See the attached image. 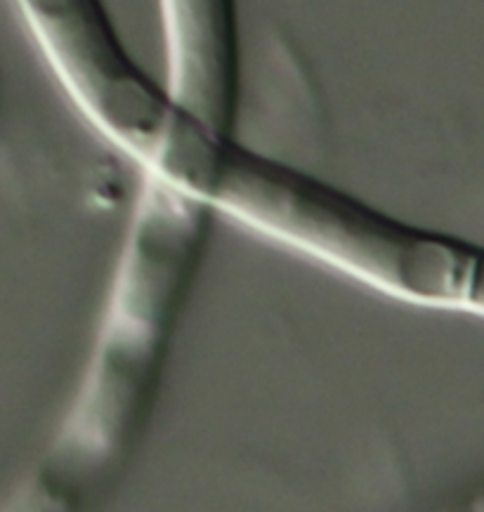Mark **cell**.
Returning a JSON list of instances; mask_svg holds the SVG:
<instances>
[{
  "label": "cell",
  "mask_w": 484,
  "mask_h": 512,
  "mask_svg": "<svg viewBox=\"0 0 484 512\" xmlns=\"http://www.w3.org/2000/svg\"><path fill=\"white\" fill-rule=\"evenodd\" d=\"M159 15L170 102L213 133L237 135L239 0H159Z\"/></svg>",
  "instance_id": "obj_4"
},
{
  "label": "cell",
  "mask_w": 484,
  "mask_h": 512,
  "mask_svg": "<svg viewBox=\"0 0 484 512\" xmlns=\"http://www.w3.org/2000/svg\"><path fill=\"white\" fill-rule=\"evenodd\" d=\"M38 52L90 128L140 170L154 168L185 126L130 55L104 0H15Z\"/></svg>",
  "instance_id": "obj_3"
},
{
  "label": "cell",
  "mask_w": 484,
  "mask_h": 512,
  "mask_svg": "<svg viewBox=\"0 0 484 512\" xmlns=\"http://www.w3.org/2000/svg\"><path fill=\"white\" fill-rule=\"evenodd\" d=\"M140 177L81 380L19 494L26 510H81L109 494L159 402L215 213L156 173Z\"/></svg>",
  "instance_id": "obj_1"
},
{
  "label": "cell",
  "mask_w": 484,
  "mask_h": 512,
  "mask_svg": "<svg viewBox=\"0 0 484 512\" xmlns=\"http://www.w3.org/2000/svg\"><path fill=\"white\" fill-rule=\"evenodd\" d=\"M215 215L421 310L482 314V251L416 227L237 135L189 121L149 170Z\"/></svg>",
  "instance_id": "obj_2"
}]
</instances>
